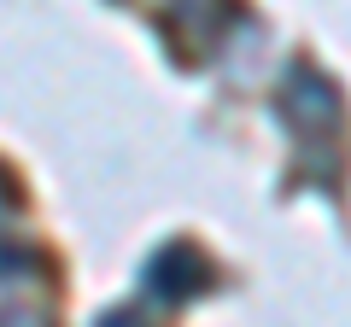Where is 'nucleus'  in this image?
<instances>
[{
  "label": "nucleus",
  "mask_w": 351,
  "mask_h": 327,
  "mask_svg": "<svg viewBox=\"0 0 351 327\" xmlns=\"http://www.w3.org/2000/svg\"><path fill=\"white\" fill-rule=\"evenodd\" d=\"M0 327H41V322H36V315H24V310H18V315H0Z\"/></svg>",
  "instance_id": "obj_1"
},
{
  "label": "nucleus",
  "mask_w": 351,
  "mask_h": 327,
  "mask_svg": "<svg viewBox=\"0 0 351 327\" xmlns=\"http://www.w3.org/2000/svg\"><path fill=\"white\" fill-rule=\"evenodd\" d=\"M100 327H147V322H135V315H106Z\"/></svg>",
  "instance_id": "obj_2"
}]
</instances>
